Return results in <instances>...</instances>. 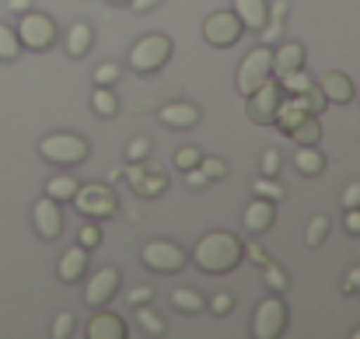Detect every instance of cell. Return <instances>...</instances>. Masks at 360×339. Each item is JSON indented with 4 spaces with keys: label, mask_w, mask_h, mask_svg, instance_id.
Instances as JSON below:
<instances>
[{
    "label": "cell",
    "mask_w": 360,
    "mask_h": 339,
    "mask_svg": "<svg viewBox=\"0 0 360 339\" xmlns=\"http://www.w3.org/2000/svg\"><path fill=\"white\" fill-rule=\"evenodd\" d=\"M245 248H241V238H235L231 231H207L196 248H193V262L210 273V276H221V273H231L241 262Z\"/></svg>",
    "instance_id": "obj_1"
},
{
    "label": "cell",
    "mask_w": 360,
    "mask_h": 339,
    "mask_svg": "<svg viewBox=\"0 0 360 339\" xmlns=\"http://www.w3.org/2000/svg\"><path fill=\"white\" fill-rule=\"evenodd\" d=\"M39 154H42L49 165L74 168V165L88 161V140L77 136V133H49V136H42Z\"/></svg>",
    "instance_id": "obj_2"
},
{
    "label": "cell",
    "mask_w": 360,
    "mask_h": 339,
    "mask_svg": "<svg viewBox=\"0 0 360 339\" xmlns=\"http://www.w3.org/2000/svg\"><path fill=\"white\" fill-rule=\"evenodd\" d=\"M168 60H172V39L161 35V32L143 35V39L133 42V49H129V67H133L136 74H154V70H161Z\"/></svg>",
    "instance_id": "obj_3"
},
{
    "label": "cell",
    "mask_w": 360,
    "mask_h": 339,
    "mask_svg": "<svg viewBox=\"0 0 360 339\" xmlns=\"http://www.w3.org/2000/svg\"><path fill=\"white\" fill-rule=\"evenodd\" d=\"M74 207L84 214V217H112L120 210V200H116V189L109 182H84L77 186L74 193Z\"/></svg>",
    "instance_id": "obj_4"
},
{
    "label": "cell",
    "mask_w": 360,
    "mask_h": 339,
    "mask_svg": "<svg viewBox=\"0 0 360 339\" xmlns=\"http://www.w3.org/2000/svg\"><path fill=\"white\" fill-rule=\"evenodd\" d=\"M287 333V305L283 298L269 294L255 305V315H252V336L255 339H280Z\"/></svg>",
    "instance_id": "obj_5"
},
{
    "label": "cell",
    "mask_w": 360,
    "mask_h": 339,
    "mask_svg": "<svg viewBox=\"0 0 360 339\" xmlns=\"http://www.w3.org/2000/svg\"><path fill=\"white\" fill-rule=\"evenodd\" d=\"M18 42L25 46V49H35V53H42V49H49L53 42H56V21L49 18V14H39V11H25L21 14V21H18Z\"/></svg>",
    "instance_id": "obj_6"
},
{
    "label": "cell",
    "mask_w": 360,
    "mask_h": 339,
    "mask_svg": "<svg viewBox=\"0 0 360 339\" xmlns=\"http://www.w3.org/2000/svg\"><path fill=\"white\" fill-rule=\"evenodd\" d=\"M269 77H273V49H269V46H255V49L241 60L235 84H238L241 98H245V95H252V91H255L262 81H269Z\"/></svg>",
    "instance_id": "obj_7"
},
{
    "label": "cell",
    "mask_w": 360,
    "mask_h": 339,
    "mask_svg": "<svg viewBox=\"0 0 360 339\" xmlns=\"http://www.w3.org/2000/svg\"><path fill=\"white\" fill-rule=\"evenodd\" d=\"M248 102H245V113L248 119L255 122V126H269L273 119H276V109H280V102H283V88H280V81L276 77H269V81H262L252 95H245Z\"/></svg>",
    "instance_id": "obj_8"
},
{
    "label": "cell",
    "mask_w": 360,
    "mask_h": 339,
    "mask_svg": "<svg viewBox=\"0 0 360 339\" xmlns=\"http://www.w3.org/2000/svg\"><path fill=\"white\" fill-rule=\"evenodd\" d=\"M140 259H143V266L154 269V273H179V269L186 266V248L175 245V241L158 238V241H147V245H143Z\"/></svg>",
    "instance_id": "obj_9"
},
{
    "label": "cell",
    "mask_w": 360,
    "mask_h": 339,
    "mask_svg": "<svg viewBox=\"0 0 360 339\" xmlns=\"http://www.w3.org/2000/svg\"><path fill=\"white\" fill-rule=\"evenodd\" d=\"M238 35H241V21L235 11H214V14L203 21V39H207L210 46H217V49L235 46Z\"/></svg>",
    "instance_id": "obj_10"
},
{
    "label": "cell",
    "mask_w": 360,
    "mask_h": 339,
    "mask_svg": "<svg viewBox=\"0 0 360 339\" xmlns=\"http://www.w3.org/2000/svg\"><path fill=\"white\" fill-rule=\"evenodd\" d=\"M32 224L39 231V238L56 241V238L63 234V210H60V203L42 193V196L35 200V207H32Z\"/></svg>",
    "instance_id": "obj_11"
},
{
    "label": "cell",
    "mask_w": 360,
    "mask_h": 339,
    "mask_svg": "<svg viewBox=\"0 0 360 339\" xmlns=\"http://www.w3.org/2000/svg\"><path fill=\"white\" fill-rule=\"evenodd\" d=\"M120 269L116 266H102L91 280H88V290H84V301L91 305V308H102V305H109L112 298H116V290H120Z\"/></svg>",
    "instance_id": "obj_12"
},
{
    "label": "cell",
    "mask_w": 360,
    "mask_h": 339,
    "mask_svg": "<svg viewBox=\"0 0 360 339\" xmlns=\"http://www.w3.org/2000/svg\"><path fill=\"white\" fill-rule=\"evenodd\" d=\"M273 221H276V203H273V200L255 196V200L241 210V227H245L248 234H262V231H269Z\"/></svg>",
    "instance_id": "obj_13"
},
{
    "label": "cell",
    "mask_w": 360,
    "mask_h": 339,
    "mask_svg": "<svg viewBox=\"0 0 360 339\" xmlns=\"http://www.w3.org/2000/svg\"><path fill=\"white\" fill-rule=\"evenodd\" d=\"M161 126H168V129H193L196 122H200V109L193 105V102H168V105H161Z\"/></svg>",
    "instance_id": "obj_14"
},
{
    "label": "cell",
    "mask_w": 360,
    "mask_h": 339,
    "mask_svg": "<svg viewBox=\"0 0 360 339\" xmlns=\"http://www.w3.org/2000/svg\"><path fill=\"white\" fill-rule=\"evenodd\" d=\"M319 88H322L326 102H336V105H347V102H354V81H350L343 70H329V74H322Z\"/></svg>",
    "instance_id": "obj_15"
},
{
    "label": "cell",
    "mask_w": 360,
    "mask_h": 339,
    "mask_svg": "<svg viewBox=\"0 0 360 339\" xmlns=\"http://www.w3.org/2000/svg\"><path fill=\"white\" fill-rule=\"evenodd\" d=\"M84 269H88V248L74 245V248H67V252L60 255L56 276H60L63 283H74V280H81V276H84Z\"/></svg>",
    "instance_id": "obj_16"
},
{
    "label": "cell",
    "mask_w": 360,
    "mask_h": 339,
    "mask_svg": "<svg viewBox=\"0 0 360 339\" xmlns=\"http://www.w3.org/2000/svg\"><path fill=\"white\" fill-rule=\"evenodd\" d=\"M304 115H311L304 109V102H301V95H283V102H280V109H276V119H273V126L280 129V133H290Z\"/></svg>",
    "instance_id": "obj_17"
},
{
    "label": "cell",
    "mask_w": 360,
    "mask_h": 339,
    "mask_svg": "<svg viewBox=\"0 0 360 339\" xmlns=\"http://www.w3.org/2000/svg\"><path fill=\"white\" fill-rule=\"evenodd\" d=\"M88 339H126V322L112 312H98L88 322Z\"/></svg>",
    "instance_id": "obj_18"
},
{
    "label": "cell",
    "mask_w": 360,
    "mask_h": 339,
    "mask_svg": "<svg viewBox=\"0 0 360 339\" xmlns=\"http://www.w3.org/2000/svg\"><path fill=\"white\" fill-rule=\"evenodd\" d=\"M129 186H133V193H136V196H143V200H158V196L168 189V175H165V172H158V168H143Z\"/></svg>",
    "instance_id": "obj_19"
},
{
    "label": "cell",
    "mask_w": 360,
    "mask_h": 339,
    "mask_svg": "<svg viewBox=\"0 0 360 339\" xmlns=\"http://www.w3.org/2000/svg\"><path fill=\"white\" fill-rule=\"evenodd\" d=\"M304 46L301 42H283L276 53H273V77H280V74H287V70H297V67H304Z\"/></svg>",
    "instance_id": "obj_20"
},
{
    "label": "cell",
    "mask_w": 360,
    "mask_h": 339,
    "mask_svg": "<svg viewBox=\"0 0 360 339\" xmlns=\"http://www.w3.org/2000/svg\"><path fill=\"white\" fill-rule=\"evenodd\" d=\"M235 14H238L241 28L259 32L266 25V18H269V4L266 0H235Z\"/></svg>",
    "instance_id": "obj_21"
},
{
    "label": "cell",
    "mask_w": 360,
    "mask_h": 339,
    "mask_svg": "<svg viewBox=\"0 0 360 339\" xmlns=\"http://www.w3.org/2000/svg\"><path fill=\"white\" fill-rule=\"evenodd\" d=\"M91 39H95L91 25H88V21H74L70 32H67V53H70L74 60H81V56L91 49Z\"/></svg>",
    "instance_id": "obj_22"
},
{
    "label": "cell",
    "mask_w": 360,
    "mask_h": 339,
    "mask_svg": "<svg viewBox=\"0 0 360 339\" xmlns=\"http://www.w3.org/2000/svg\"><path fill=\"white\" fill-rule=\"evenodd\" d=\"M297 147H315L319 140H322V126H319V115H304L290 133H287Z\"/></svg>",
    "instance_id": "obj_23"
},
{
    "label": "cell",
    "mask_w": 360,
    "mask_h": 339,
    "mask_svg": "<svg viewBox=\"0 0 360 339\" xmlns=\"http://www.w3.org/2000/svg\"><path fill=\"white\" fill-rule=\"evenodd\" d=\"M294 168L301 172V175H319L322 168H326V154L319 151V143L315 147H297V154H294Z\"/></svg>",
    "instance_id": "obj_24"
},
{
    "label": "cell",
    "mask_w": 360,
    "mask_h": 339,
    "mask_svg": "<svg viewBox=\"0 0 360 339\" xmlns=\"http://www.w3.org/2000/svg\"><path fill=\"white\" fill-rule=\"evenodd\" d=\"M172 305H175L179 312L196 315V312H203V308H207V298H203L200 290H193V287H175V290H172Z\"/></svg>",
    "instance_id": "obj_25"
},
{
    "label": "cell",
    "mask_w": 360,
    "mask_h": 339,
    "mask_svg": "<svg viewBox=\"0 0 360 339\" xmlns=\"http://www.w3.org/2000/svg\"><path fill=\"white\" fill-rule=\"evenodd\" d=\"M77 186L81 182L74 175H53V179H46V196H53L56 203H63V200H74Z\"/></svg>",
    "instance_id": "obj_26"
},
{
    "label": "cell",
    "mask_w": 360,
    "mask_h": 339,
    "mask_svg": "<svg viewBox=\"0 0 360 339\" xmlns=\"http://www.w3.org/2000/svg\"><path fill=\"white\" fill-rule=\"evenodd\" d=\"M91 109L98 115H116L120 113V98H116V91L109 88V84H95V91H91Z\"/></svg>",
    "instance_id": "obj_27"
},
{
    "label": "cell",
    "mask_w": 360,
    "mask_h": 339,
    "mask_svg": "<svg viewBox=\"0 0 360 339\" xmlns=\"http://www.w3.org/2000/svg\"><path fill=\"white\" fill-rule=\"evenodd\" d=\"M276 81H280L283 95H301V91H308V88L315 84V81L304 74V67H297V70H287V74H280Z\"/></svg>",
    "instance_id": "obj_28"
},
{
    "label": "cell",
    "mask_w": 360,
    "mask_h": 339,
    "mask_svg": "<svg viewBox=\"0 0 360 339\" xmlns=\"http://www.w3.org/2000/svg\"><path fill=\"white\" fill-rule=\"evenodd\" d=\"M252 193L262 196V200H273V203H280V200L287 196V189L276 182V175H259V179L252 182Z\"/></svg>",
    "instance_id": "obj_29"
},
{
    "label": "cell",
    "mask_w": 360,
    "mask_h": 339,
    "mask_svg": "<svg viewBox=\"0 0 360 339\" xmlns=\"http://www.w3.org/2000/svg\"><path fill=\"white\" fill-rule=\"evenodd\" d=\"M136 322H140V329H143L147 336H161V333H165V319H161L150 305H136Z\"/></svg>",
    "instance_id": "obj_30"
},
{
    "label": "cell",
    "mask_w": 360,
    "mask_h": 339,
    "mask_svg": "<svg viewBox=\"0 0 360 339\" xmlns=\"http://www.w3.org/2000/svg\"><path fill=\"white\" fill-rule=\"evenodd\" d=\"M262 280H266V287H269L273 294H283V290H287V283H290L287 269H283V266H276V262H266V266H262Z\"/></svg>",
    "instance_id": "obj_31"
},
{
    "label": "cell",
    "mask_w": 360,
    "mask_h": 339,
    "mask_svg": "<svg viewBox=\"0 0 360 339\" xmlns=\"http://www.w3.org/2000/svg\"><path fill=\"white\" fill-rule=\"evenodd\" d=\"M329 217L326 214H319V217H311L308 221V231H304V241H308V248H319L326 238H329Z\"/></svg>",
    "instance_id": "obj_32"
},
{
    "label": "cell",
    "mask_w": 360,
    "mask_h": 339,
    "mask_svg": "<svg viewBox=\"0 0 360 339\" xmlns=\"http://www.w3.org/2000/svg\"><path fill=\"white\" fill-rule=\"evenodd\" d=\"M18 53H21L18 32L11 25H0V60H18Z\"/></svg>",
    "instance_id": "obj_33"
},
{
    "label": "cell",
    "mask_w": 360,
    "mask_h": 339,
    "mask_svg": "<svg viewBox=\"0 0 360 339\" xmlns=\"http://www.w3.org/2000/svg\"><path fill=\"white\" fill-rule=\"evenodd\" d=\"M200 168L207 172V179H210V182H221V179L228 175V161L210 158V154H203V158H200Z\"/></svg>",
    "instance_id": "obj_34"
},
{
    "label": "cell",
    "mask_w": 360,
    "mask_h": 339,
    "mask_svg": "<svg viewBox=\"0 0 360 339\" xmlns=\"http://www.w3.org/2000/svg\"><path fill=\"white\" fill-rule=\"evenodd\" d=\"M200 158H203V151H200V147H179V151H175V168H179V172L196 168V165H200Z\"/></svg>",
    "instance_id": "obj_35"
},
{
    "label": "cell",
    "mask_w": 360,
    "mask_h": 339,
    "mask_svg": "<svg viewBox=\"0 0 360 339\" xmlns=\"http://www.w3.org/2000/svg\"><path fill=\"white\" fill-rule=\"evenodd\" d=\"M301 102H304V109H308L311 115H319L322 109H326V95H322L319 84H311L308 91H301Z\"/></svg>",
    "instance_id": "obj_36"
},
{
    "label": "cell",
    "mask_w": 360,
    "mask_h": 339,
    "mask_svg": "<svg viewBox=\"0 0 360 339\" xmlns=\"http://www.w3.org/2000/svg\"><path fill=\"white\" fill-rule=\"evenodd\" d=\"M70 333H74V315L70 312H60L53 319V339H67Z\"/></svg>",
    "instance_id": "obj_37"
},
{
    "label": "cell",
    "mask_w": 360,
    "mask_h": 339,
    "mask_svg": "<svg viewBox=\"0 0 360 339\" xmlns=\"http://www.w3.org/2000/svg\"><path fill=\"white\" fill-rule=\"evenodd\" d=\"M116 81H120V67L116 63H98L95 67V84H109L112 88Z\"/></svg>",
    "instance_id": "obj_38"
},
{
    "label": "cell",
    "mask_w": 360,
    "mask_h": 339,
    "mask_svg": "<svg viewBox=\"0 0 360 339\" xmlns=\"http://www.w3.org/2000/svg\"><path fill=\"white\" fill-rule=\"evenodd\" d=\"M147 154H150V140H147V136H133L129 147H126V158H129V161H143Z\"/></svg>",
    "instance_id": "obj_39"
},
{
    "label": "cell",
    "mask_w": 360,
    "mask_h": 339,
    "mask_svg": "<svg viewBox=\"0 0 360 339\" xmlns=\"http://www.w3.org/2000/svg\"><path fill=\"white\" fill-rule=\"evenodd\" d=\"M259 172L262 175H276L280 172V151H262V158H259Z\"/></svg>",
    "instance_id": "obj_40"
},
{
    "label": "cell",
    "mask_w": 360,
    "mask_h": 339,
    "mask_svg": "<svg viewBox=\"0 0 360 339\" xmlns=\"http://www.w3.org/2000/svg\"><path fill=\"white\" fill-rule=\"evenodd\" d=\"M207 308H210L214 315H228V312L235 308V294H214V298L207 301Z\"/></svg>",
    "instance_id": "obj_41"
},
{
    "label": "cell",
    "mask_w": 360,
    "mask_h": 339,
    "mask_svg": "<svg viewBox=\"0 0 360 339\" xmlns=\"http://www.w3.org/2000/svg\"><path fill=\"white\" fill-rule=\"evenodd\" d=\"M77 245L81 248H95V245H102V231L95 224H84L81 227V234H77Z\"/></svg>",
    "instance_id": "obj_42"
},
{
    "label": "cell",
    "mask_w": 360,
    "mask_h": 339,
    "mask_svg": "<svg viewBox=\"0 0 360 339\" xmlns=\"http://www.w3.org/2000/svg\"><path fill=\"white\" fill-rule=\"evenodd\" d=\"M186 186H189V189H203V186H210V179H207V172L196 165V168H186Z\"/></svg>",
    "instance_id": "obj_43"
},
{
    "label": "cell",
    "mask_w": 360,
    "mask_h": 339,
    "mask_svg": "<svg viewBox=\"0 0 360 339\" xmlns=\"http://www.w3.org/2000/svg\"><path fill=\"white\" fill-rule=\"evenodd\" d=\"M350 207H360V182H347V189H343V210H350Z\"/></svg>",
    "instance_id": "obj_44"
},
{
    "label": "cell",
    "mask_w": 360,
    "mask_h": 339,
    "mask_svg": "<svg viewBox=\"0 0 360 339\" xmlns=\"http://www.w3.org/2000/svg\"><path fill=\"white\" fill-rule=\"evenodd\" d=\"M126 298H129V305H150L154 290H150V287H133V290H129Z\"/></svg>",
    "instance_id": "obj_45"
},
{
    "label": "cell",
    "mask_w": 360,
    "mask_h": 339,
    "mask_svg": "<svg viewBox=\"0 0 360 339\" xmlns=\"http://www.w3.org/2000/svg\"><path fill=\"white\" fill-rule=\"evenodd\" d=\"M343 227H347L350 234H360V207H350V210H347V217H343Z\"/></svg>",
    "instance_id": "obj_46"
},
{
    "label": "cell",
    "mask_w": 360,
    "mask_h": 339,
    "mask_svg": "<svg viewBox=\"0 0 360 339\" xmlns=\"http://www.w3.org/2000/svg\"><path fill=\"white\" fill-rule=\"evenodd\" d=\"M343 290H347V294H360V266H354V269L347 273V280H343Z\"/></svg>",
    "instance_id": "obj_47"
},
{
    "label": "cell",
    "mask_w": 360,
    "mask_h": 339,
    "mask_svg": "<svg viewBox=\"0 0 360 339\" xmlns=\"http://www.w3.org/2000/svg\"><path fill=\"white\" fill-rule=\"evenodd\" d=\"M287 11H290V4H287V0H273L269 18H273V21H287ZM269 18H266V21H269Z\"/></svg>",
    "instance_id": "obj_48"
},
{
    "label": "cell",
    "mask_w": 360,
    "mask_h": 339,
    "mask_svg": "<svg viewBox=\"0 0 360 339\" xmlns=\"http://www.w3.org/2000/svg\"><path fill=\"white\" fill-rule=\"evenodd\" d=\"M245 255H248L252 262H259V266H266V262H269V255L262 252V245H259V241H252V245L245 248Z\"/></svg>",
    "instance_id": "obj_49"
},
{
    "label": "cell",
    "mask_w": 360,
    "mask_h": 339,
    "mask_svg": "<svg viewBox=\"0 0 360 339\" xmlns=\"http://www.w3.org/2000/svg\"><path fill=\"white\" fill-rule=\"evenodd\" d=\"M28 7H32V0H7V11L11 14H25Z\"/></svg>",
    "instance_id": "obj_50"
},
{
    "label": "cell",
    "mask_w": 360,
    "mask_h": 339,
    "mask_svg": "<svg viewBox=\"0 0 360 339\" xmlns=\"http://www.w3.org/2000/svg\"><path fill=\"white\" fill-rule=\"evenodd\" d=\"M161 0H129V7L136 11V14H143V11H150V7H158Z\"/></svg>",
    "instance_id": "obj_51"
},
{
    "label": "cell",
    "mask_w": 360,
    "mask_h": 339,
    "mask_svg": "<svg viewBox=\"0 0 360 339\" xmlns=\"http://www.w3.org/2000/svg\"><path fill=\"white\" fill-rule=\"evenodd\" d=\"M109 4H129V0H109Z\"/></svg>",
    "instance_id": "obj_52"
},
{
    "label": "cell",
    "mask_w": 360,
    "mask_h": 339,
    "mask_svg": "<svg viewBox=\"0 0 360 339\" xmlns=\"http://www.w3.org/2000/svg\"><path fill=\"white\" fill-rule=\"evenodd\" d=\"M354 339H360V329H354Z\"/></svg>",
    "instance_id": "obj_53"
}]
</instances>
